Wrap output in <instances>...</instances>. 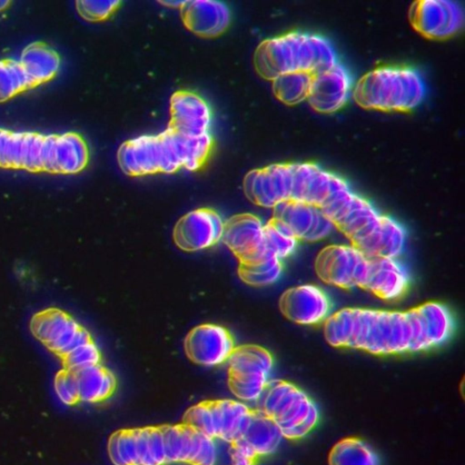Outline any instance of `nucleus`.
Listing matches in <instances>:
<instances>
[{
	"label": "nucleus",
	"instance_id": "10",
	"mask_svg": "<svg viewBox=\"0 0 465 465\" xmlns=\"http://www.w3.org/2000/svg\"><path fill=\"white\" fill-rule=\"evenodd\" d=\"M409 16L415 30L431 39L450 37L462 28L464 23L463 7L453 1L414 2Z\"/></svg>",
	"mask_w": 465,
	"mask_h": 465
},
{
	"label": "nucleus",
	"instance_id": "4",
	"mask_svg": "<svg viewBox=\"0 0 465 465\" xmlns=\"http://www.w3.org/2000/svg\"><path fill=\"white\" fill-rule=\"evenodd\" d=\"M256 403V409L271 418L288 440L303 438L319 421L313 401L287 381L270 380Z\"/></svg>",
	"mask_w": 465,
	"mask_h": 465
},
{
	"label": "nucleus",
	"instance_id": "15",
	"mask_svg": "<svg viewBox=\"0 0 465 465\" xmlns=\"http://www.w3.org/2000/svg\"><path fill=\"white\" fill-rule=\"evenodd\" d=\"M272 209V218L287 229L297 241H320L334 228L320 208L302 202L289 199Z\"/></svg>",
	"mask_w": 465,
	"mask_h": 465
},
{
	"label": "nucleus",
	"instance_id": "34",
	"mask_svg": "<svg viewBox=\"0 0 465 465\" xmlns=\"http://www.w3.org/2000/svg\"><path fill=\"white\" fill-rule=\"evenodd\" d=\"M35 86L18 60H0V102Z\"/></svg>",
	"mask_w": 465,
	"mask_h": 465
},
{
	"label": "nucleus",
	"instance_id": "7",
	"mask_svg": "<svg viewBox=\"0 0 465 465\" xmlns=\"http://www.w3.org/2000/svg\"><path fill=\"white\" fill-rule=\"evenodd\" d=\"M367 264L368 257L354 246L331 244L317 254L314 270L326 284L341 289L361 288Z\"/></svg>",
	"mask_w": 465,
	"mask_h": 465
},
{
	"label": "nucleus",
	"instance_id": "26",
	"mask_svg": "<svg viewBox=\"0 0 465 465\" xmlns=\"http://www.w3.org/2000/svg\"><path fill=\"white\" fill-rule=\"evenodd\" d=\"M18 61L35 86L54 78L60 67L58 54L40 42L25 47Z\"/></svg>",
	"mask_w": 465,
	"mask_h": 465
},
{
	"label": "nucleus",
	"instance_id": "36",
	"mask_svg": "<svg viewBox=\"0 0 465 465\" xmlns=\"http://www.w3.org/2000/svg\"><path fill=\"white\" fill-rule=\"evenodd\" d=\"M107 452L114 465H136L135 428L113 432L108 439Z\"/></svg>",
	"mask_w": 465,
	"mask_h": 465
},
{
	"label": "nucleus",
	"instance_id": "22",
	"mask_svg": "<svg viewBox=\"0 0 465 465\" xmlns=\"http://www.w3.org/2000/svg\"><path fill=\"white\" fill-rule=\"evenodd\" d=\"M179 7L184 25L200 36H218L227 29L231 21L230 10L223 2L184 1Z\"/></svg>",
	"mask_w": 465,
	"mask_h": 465
},
{
	"label": "nucleus",
	"instance_id": "47",
	"mask_svg": "<svg viewBox=\"0 0 465 465\" xmlns=\"http://www.w3.org/2000/svg\"><path fill=\"white\" fill-rule=\"evenodd\" d=\"M10 2L6 0H0V11L5 9L9 5Z\"/></svg>",
	"mask_w": 465,
	"mask_h": 465
},
{
	"label": "nucleus",
	"instance_id": "11",
	"mask_svg": "<svg viewBox=\"0 0 465 465\" xmlns=\"http://www.w3.org/2000/svg\"><path fill=\"white\" fill-rule=\"evenodd\" d=\"M222 242L239 264L253 263L272 256L265 246L264 223L252 213L235 214L224 221Z\"/></svg>",
	"mask_w": 465,
	"mask_h": 465
},
{
	"label": "nucleus",
	"instance_id": "23",
	"mask_svg": "<svg viewBox=\"0 0 465 465\" xmlns=\"http://www.w3.org/2000/svg\"><path fill=\"white\" fill-rule=\"evenodd\" d=\"M121 170L130 176L160 172L158 134H143L123 143L117 152Z\"/></svg>",
	"mask_w": 465,
	"mask_h": 465
},
{
	"label": "nucleus",
	"instance_id": "40",
	"mask_svg": "<svg viewBox=\"0 0 465 465\" xmlns=\"http://www.w3.org/2000/svg\"><path fill=\"white\" fill-rule=\"evenodd\" d=\"M54 389L58 399L65 405L80 402L75 373L65 369L60 371L54 381Z\"/></svg>",
	"mask_w": 465,
	"mask_h": 465
},
{
	"label": "nucleus",
	"instance_id": "29",
	"mask_svg": "<svg viewBox=\"0 0 465 465\" xmlns=\"http://www.w3.org/2000/svg\"><path fill=\"white\" fill-rule=\"evenodd\" d=\"M406 231L402 225L388 215H381V227L363 251L368 258L396 259L402 252Z\"/></svg>",
	"mask_w": 465,
	"mask_h": 465
},
{
	"label": "nucleus",
	"instance_id": "33",
	"mask_svg": "<svg viewBox=\"0 0 465 465\" xmlns=\"http://www.w3.org/2000/svg\"><path fill=\"white\" fill-rule=\"evenodd\" d=\"M312 74L307 72H291L272 80L275 96L286 104H296L307 100Z\"/></svg>",
	"mask_w": 465,
	"mask_h": 465
},
{
	"label": "nucleus",
	"instance_id": "42",
	"mask_svg": "<svg viewBox=\"0 0 465 465\" xmlns=\"http://www.w3.org/2000/svg\"><path fill=\"white\" fill-rule=\"evenodd\" d=\"M119 1H91L76 2V8L81 16L88 21H103L110 17L118 8Z\"/></svg>",
	"mask_w": 465,
	"mask_h": 465
},
{
	"label": "nucleus",
	"instance_id": "9",
	"mask_svg": "<svg viewBox=\"0 0 465 465\" xmlns=\"http://www.w3.org/2000/svg\"><path fill=\"white\" fill-rule=\"evenodd\" d=\"M166 464L215 465V440L184 424L161 425Z\"/></svg>",
	"mask_w": 465,
	"mask_h": 465
},
{
	"label": "nucleus",
	"instance_id": "21",
	"mask_svg": "<svg viewBox=\"0 0 465 465\" xmlns=\"http://www.w3.org/2000/svg\"><path fill=\"white\" fill-rule=\"evenodd\" d=\"M409 273L396 259L368 258L367 272L361 286L383 301L403 296L409 287Z\"/></svg>",
	"mask_w": 465,
	"mask_h": 465
},
{
	"label": "nucleus",
	"instance_id": "25",
	"mask_svg": "<svg viewBox=\"0 0 465 465\" xmlns=\"http://www.w3.org/2000/svg\"><path fill=\"white\" fill-rule=\"evenodd\" d=\"M75 373L80 402L97 403L109 399L115 391L114 374L101 363Z\"/></svg>",
	"mask_w": 465,
	"mask_h": 465
},
{
	"label": "nucleus",
	"instance_id": "32",
	"mask_svg": "<svg viewBox=\"0 0 465 465\" xmlns=\"http://www.w3.org/2000/svg\"><path fill=\"white\" fill-rule=\"evenodd\" d=\"M160 172L173 173L183 168L186 160V135L167 127L158 134Z\"/></svg>",
	"mask_w": 465,
	"mask_h": 465
},
{
	"label": "nucleus",
	"instance_id": "27",
	"mask_svg": "<svg viewBox=\"0 0 465 465\" xmlns=\"http://www.w3.org/2000/svg\"><path fill=\"white\" fill-rule=\"evenodd\" d=\"M242 439L260 458L274 452L283 438L271 418L252 408L250 421Z\"/></svg>",
	"mask_w": 465,
	"mask_h": 465
},
{
	"label": "nucleus",
	"instance_id": "14",
	"mask_svg": "<svg viewBox=\"0 0 465 465\" xmlns=\"http://www.w3.org/2000/svg\"><path fill=\"white\" fill-rule=\"evenodd\" d=\"M292 163H272L250 171L243 179L246 197L254 204L274 208L291 198Z\"/></svg>",
	"mask_w": 465,
	"mask_h": 465
},
{
	"label": "nucleus",
	"instance_id": "3",
	"mask_svg": "<svg viewBox=\"0 0 465 465\" xmlns=\"http://www.w3.org/2000/svg\"><path fill=\"white\" fill-rule=\"evenodd\" d=\"M346 348L375 355L411 351L412 328L407 311L350 308Z\"/></svg>",
	"mask_w": 465,
	"mask_h": 465
},
{
	"label": "nucleus",
	"instance_id": "30",
	"mask_svg": "<svg viewBox=\"0 0 465 465\" xmlns=\"http://www.w3.org/2000/svg\"><path fill=\"white\" fill-rule=\"evenodd\" d=\"M329 465H379L375 451L364 440L347 437L337 441L328 456Z\"/></svg>",
	"mask_w": 465,
	"mask_h": 465
},
{
	"label": "nucleus",
	"instance_id": "39",
	"mask_svg": "<svg viewBox=\"0 0 465 465\" xmlns=\"http://www.w3.org/2000/svg\"><path fill=\"white\" fill-rule=\"evenodd\" d=\"M64 369L72 372L101 363V352L97 345L91 341L77 347L62 358Z\"/></svg>",
	"mask_w": 465,
	"mask_h": 465
},
{
	"label": "nucleus",
	"instance_id": "5",
	"mask_svg": "<svg viewBox=\"0 0 465 465\" xmlns=\"http://www.w3.org/2000/svg\"><path fill=\"white\" fill-rule=\"evenodd\" d=\"M320 209L351 245L361 252L381 226V214L349 185L335 191Z\"/></svg>",
	"mask_w": 465,
	"mask_h": 465
},
{
	"label": "nucleus",
	"instance_id": "16",
	"mask_svg": "<svg viewBox=\"0 0 465 465\" xmlns=\"http://www.w3.org/2000/svg\"><path fill=\"white\" fill-rule=\"evenodd\" d=\"M412 328L411 351H420L443 343L453 330V320L448 308L428 302L407 311Z\"/></svg>",
	"mask_w": 465,
	"mask_h": 465
},
{
	"label": "nucleus",
	"instance_id": "17",
	"mask_svg": "<svg viewBox=\"0 0 465 465\" xmlns=\"http://www.w3.org/2000/svg\"><path fill=\"white\" fill-rule=\"evenodd\" d=\"M347 185L341 177L316 163H293L290 199L321 208L335 191Z\"/></svg>",
	"mask_w": 465,
	"mask_h": 465
},
{
	"label": "nucleus",
	"instance_id": "6",
	"mask_svg": "<svg viewBox=\"0 0 465 465\" xmlns=\"http://www.w3.org/2000/svg\"><path fill=\"white\" fill-rule=\"evenodd\" d=\"M226 362L231 392L244 403L256 402L270 381L273 367L271 352L260 345H239Z\"/></svg>",
	"mask_w": 465,
	"mask_h": 465
},
{
	"label": "nucleus",
	"instance_id": "19",
	"mask_svg": "<svg viewBox=\"0 0 465 465\" xmlns=\"http://www.w3.org/2000/svg\"><path fill=\"white\" fill-rule=\"evenodd\" d=\"M326 293L312 284L298 285L284 291L279 299V308L289 321L302 324H317L324 321L330 312Z\"/></svg>",
	"mask_w": 465,
	"mask_h": 465
},
{
	"label": "nucleus",
	"instance_id": "31",
	"mask_svg": "<svg viewBox=\"0 0 465 465\" xmlns=\"http://www.w3.org/2000/svg\"><path fill=\"white\" fill-rule=\"evenodd\" d=\"M136 465H166L161 425L135 428Z\"/></svg>",
	"mask_w": 465,
	"mask_h": 465
},
{
	"label": "nucleus",
	"instance_id": "8",
	"mask_svg": "<svg viewBox=\"0 0 465 465\" xmlns=\"http://www.w3.org/2000/svg\"><path fill=\"white\" fill-rule=\"evenodd\" d=\"M31 328L38 340L62 358L93 341L90 332L75 319L54 308L35 314Z\"/></svg>",
	"mask_w": 465,
	"mask_h": 465
},
{
	"label": "nucleus",
	"instance_id": "1",
	"mask_svg": "<svg viewBox=\"0 0 465 465\" xmlns=\"http://www.w3.org/2000/svg\"><path fill=\"white\" fill-rule=\"evenodd\" d=\"M337 63L334 48L327 38L297 31L262 41L254 54L257 72L272 81L291 72L314 74Z\"/></svg>",
	"mask_w": 465,
	"mask_h": 465
},
{
	"label": "nucleus",
	"instance_id": "20",
	"mask_svg": "<svg viewBox=\"0 0 465 465\" xmlns=\"http://www.w3.org/2000/svg\"><path fill=\"white\" fill-rule=\"evenodd\" d=\"M212 111L207 102L189 90H178L170 99L168 127L187 136L209 133Z\"/></svg>",
	"mask_w": 465,
	"mask_h": 465
},
{
	"label": "nucleus",
	"instance_id": "37",
	"mask_svg": "<svg viewBox=\"0 0 465 465\" xmlns=\"http://www.w3.org/2000/svg\"><path fill=\"white\" fill-rule=\"evenodd\" d=\"M264 242L268 253L281 261L292 254L297 245V240L273 218L264 223Z\"/></svg>",
	"mask_w": 465,
	"mask_h": 465
},
{
	"label": "nucleus",
	"instance_id": "35",
	"mask_svg": "<svg viewBox=\"0 0 465 465\" xmlns=\"http://www.w3.org/2000/svg\"><path fill=\"white\" fill-rule=\"evenodd\" d=\"M282 272V261L269 256L253 263L239 264L238 275L248 285L263 287L274 283Z\"/></svg>",
	"mask_w": 465,
	"mask_h": 465
},
{
	"label": "nucleus",
	"instance_id": "24",
	"mask_svg": "<svg viewBox=\"0 0 465 465\" xmlns=\"http://www.w3.org/2000/svg\"><path fill=\"white\" fill-rule=\"evenodd\" d=\"M213 439L232 443L242 438L250 421L252 408L241 401L209 400Z\"/></svg>",
	"mask_w": 465,
	"mask_h": 465
},
{
	"label": "nucleus",
	"instance_id": "46",
	"mask_svg": "<svg viewBox=\"0 0 465 465\" xmlns=\"http://www.w3.org/2000/svg\"><path fill=\"white\" fill-rule=\"evenodd\" d=\"M9 133L10 131L8 130L0 129V167H4L5 152Z\"/></svg>",
	"mask_w": 465,
	"mask_h": 465
},
{
	"label": "nucleus",
	"instance_id": "38",
	"mask_svg": "<svg viewBox=\"0 0 465 465\" xmlns=\"http://www.w3.org/2000/svg\"><path fill=\"white\" fill-rule=\"evenodd\" d=\"M213 147L210 133L196 136L186 135V160L183 168L193 172L200 169L207 161Z\"/></svg>",
	"mask_w": 465,
	"mask_h": 465
},
{
	"label": "nucleus",
	"instance_id": "2",
	"mask_svg": "<svg viewBox=\"0 0 465 465\" xmlns=\"http://www.w3.org/2000/svg\"><path fill=\"white\" fill-rule=\"evenodd\" d=\"M426 92L419 71L407 66H381L361 76L352 89L356 103L366 109L408 112L417 107Z\"/></svg>",
	"mask_w": 465,
	"mask_h": 465
},
{
	"label": "nucleus",
	"instance_id": "41",
	"mask_svg": "<svg viewBox=\"0 0 465 465\" xmlns=\"http://www.w3.org/2000/svg\"><path fill=\"white\" fill-rule=\"evenodd\" d=\"M45 134L25 132L23 169L31 172L43 171L42 149Z\"/></svg>",
	"mask_w": 465,
	"mask_h": 465
},
{
	"label": "nucleus",
	"instance_id": "44",
	"mask_svg": "<svg viewBox=\"0 0 465 465\" xmlns=\"http://www.w3.org/2000/svg\"><path fill=\"white\" fill-rule=\"evenodd\" d=\"M228 445L230 465H255L259 457L242 439Z\"/></svg>",
	"mask_w": 465,
	"mask_h": 465
},
{
	"label": "nucleus",
	"instance_id": "18",
	"mask_svg": "<svg viewBox=\"0 0 465 465\" xmlns=\"http://www.w3.org/2000/svg\"><path fill=\"white\" fill-rule=\"evenodd\" d=\"M352 94V82L348 70L341 64L312 74L307 98L317 112L331 114L348 102Z\"/></svg>",
	"mask_w": 465,
	"mask_h": 465
},
{
	"label": "nucleus",
	"instance_id": "13",
	"mask_svg": "<svg viewBox=\"0 0 465 465\" xmlns=\"http://www.w3.org/2000/svg\"><path fill=\"white\" fill-rule=\"evenodd\" d=\"M235 347L231 331L216 323L197 325L184 339V351L188 359L204 367H214L226 362Z\"/></svg>",
	"mask_w": 465,
	"mask_h": 465
},
{
	"label": "nucleus",
	"instance_id": "43",
	"mask_svg": "<svg viewBox=\"0 0 465 465\" xmlns=\"http://www.w3.org/2000/svg\"><path fill=\"white\" fill-rule=\"evenodd\" d=\"M25 132L10 131L5 152L4 168H23Z\"/></svg>",
	"mask_w": 465,
	"mask_h": 465
},
{
	"label": "nucleus",
	"instance_id": "45",
	"mask_svg": "<svg viewBox=\"0 0 465 465\" xmlns=\"http://www.w3.org/2000/svg\"><path fill=\"white\" fill-rule=\"evenodd\" d=\"M54 134H45L42 149L43 171L55 173V144Z\"/></svg>",
	"mask_w": 465,
	"mask_h": 465
},
{
	"label": "nucleus",
	"instance_id": "28",
	"mask_svg": "<svg viewBox=\"0 0 465 465\" xmlns=\"http://www.w3.org/2000/svg\"><path fill=\"white\" fill-rule=\"evenodd\" d=\"M88 161L89 149L80 134L68 132L56 135L55 173H77L86 167Z\"/></svg>",
	"mask_w": 465,
	"mask_h": 465
},
{
	"label": "nucleus",
	"instance_id": "12",
	"mask_svg": "<svg viewBox=\"0 0 465 465\" xmlns=\"http://www.w3.org/2000/svg\"><path fill=\"white\" fill-rule=\"evenodd\" d=\"M223 227L224 221L215 210L197 208L178 220L173 231V239L182 251H203L222 241Z\"/></svg>",
	"mask_w": 465,
	"mask_h": 465
}]
</instances>
